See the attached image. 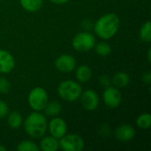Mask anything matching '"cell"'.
Returning a JSON list of instances; mask_svg holds the SVG:
<instances>
[{
	"label": "cell",
	"instance_id": "26",
	"mask_svg": "<svg viewBox=\"0 0 151 151\" xmlns=\"http://www.w3.org/2000/svg\"><path fill=\"white\" fill-rule=\"evenodd\" d=\"M142 81L144 83L150 85L151 83V73L150 72H147L142 75Z\"/></svg>",
	"mask_w": 151,
	"mask_h": 151
},
{
	"label": "cell",
	"instance_id": "29",
	"mask_svg": "<svg viewBox=\"0 0 151 151\" xmlns=\"http://www.w3.org/2000/svg\"><path fill=\"white\" fill-rule=\"evenodd\" d=\"M148 61L150 62L151 61V49L150 48L149 50H148Z\"/></svg>",
	"mask_w": 151,
	"mask_h": 151
},
{
	"label": "cell",
	"instance_id": "3",
	"mask_svg": "<svg viewBox=\"0 0 151 151\" xmlns=\"http://www.w3.org/2000/svg\"><path fill=\"white\" fill-rule=\"evenodd\" d=\"M82 93V88L80 82L66 80L59 83L58 94L59 97L66 102H74L78 100Z\"/></svg>",
	"mask_w": 151,
	"mask_h": 151
},
{
	"label": "cell",
	"instance_id": "13",
	"mask_svg": "<svg viewBox=\"0 0 151 151\" xmlns=\"http://www.w3.org/2000/svg\"><path fill=\"white\" fill-rule=\"evenodd\" d=\"M39 149L42 151H57L59 149V141L52 135L42 136Z\"/></svg>",
	"mask_w": 151,
	"mask_h": 151
},
{
	"label": "cell",
	"instance_id": "2",
	"mask_svg": "<svg viewBox=\"0 0 151 151\" xmlns=\"http://www.w3.org/2000/svg\"><path fill=\"white\" fill-rule=\"evenodd\" d=\"M24 130L26 134L33 139H40L43 135L48 128L47 119L41 111H35L30 113L25 119Z\"/></svg>",
	"mask_w": 151,
	"mask_h": 151
},
{
	"label": "cell",
	"instance_id": "5",
	"mask_svg": "<svg viewBox=\"0 0 151 151\" xmlns=\"http://www.w3.org/2000/svg\"><path fill=\"white\" fill-rule=\"evenodd\" d=\"M73 48L79 52H87L91 50L96 45L95 36L88 32L83 31L78 33L72 41Z\"/></svg>",
	"mask_w": 151,
	"mask_h": 151
},
{
	"label": "cell",
	"instance_id": "30",
	"mask_svg": "<svg viewBox=\"0 0 151 151\" xmlns=\"http://www.w3.org/2000/svg\"><path fill=\"white\" fill-rule=\"evenodd\" d=\"M0 151H6V148L0 144Z\"/></svg>",
	"mask_w": 151,
	"mask_h": 151
},
{
	"label": "cell",
	"instance_id": "4",
	"mask_svg": "<svg viewBox=\"0 0 151 151\" xmlns=\"http://www.w3.org/2000/svg\"><path fill=\"white\" fill-rule=\"evenodd\" d=\"M49 101L47 91L42 87H35L28 94L27 102L30 108L35 111H42Z\"/></svg>",
	"mask_w": 151,
	"mask_h": 151
},
{
	"label": "cell",
	"instance_id": "8",
	"mask_svg": "<svg viewBox=\"0 0 151 151\" xmlns=\"http://www.w3.org/2000/svg\"><path fill=\"white\" fill-rule=\"evenodd\" d=\"M80 98L82 107L88 111H96L99 105V96L97 93L92 89L82 91Z\"/></svg>",
	"mask_w": 151,
	"mask_h": 151
},
{
	"label": "cell",
	"instance_id": "9",
	"mask_svg": "<svg viewBox=\"0 0 151 151\" xmlns=\"http://www.w3.org/2000/svg\"><path fill=\"white\" fill-rule=\"evenodd\" d=\"M47 130H49L50 135L59 140L67 133V124L63 119L53 117L48 123Z\"/></svg>",
	"mask_w": 151,
	"mask_h": 151
},
{
	"label": "cell",
	"instance_id": "1",
	"mask_svg": "<svg viewBox=\"0 0 151 151\" xmlns=\"http://www.w3.org/2000/svg\"><path fill=\"white\" fill-rule=\"evenodd\" d=\"M119 23V18L117 14L112 12L106 13L101 16L94 24L95 33L99 38L109 40L117 34Z\"/></svg>",
	"mask_w": 151,
	"mask_h": 151
},
{
	"label": "cell",
	"instance_id": "18",
	"mask_svg": "<svg viewBox=\"0 0 151 151\" xmlns=\"http://www.w3.org/2000/svg\"><path fill=\"white\" fill-rule=\"evenodd\" d=\"M7 117V125L12 129L19 128L23 123L22 115L19 111H12L8 113Z\"/></svg>",
	"mask_w": 151,
	"mask_h": 151
},
{
	"label": "cell",
	"instance_id": "7",
	"mask_svg": "<svg viewBox=\"0 0 151 151\" xmlns=\"http://www.w3.org/2000/svg\"><path fill=\"white\" fill-rule=\"evenodd\" d=\"M103 100L104 104L109 108H117L122 102L121 92L118 88L114 86H109L105 88L103 93Z\"/></svg>",
	"mask_w": 151,
	"mask_h": 151
},
{
	"label": "cell",
	"instance_id": "28",
	"mask_svg": "<svg viewBox=\"0 0 151 151\" xmlns=\"http://www.w3.org/2000/svg\"><path fill=\"white\" fill-rule=\"evenodd\" d=\"M50 2H52L55 4H65L67 2H69L70 0H50Z\"/></svg>",
	"mask_w": 151,
	"mask_h": 151
},
{
	"label": "cell",
	"instance_id": "25",
	"mask_svg": "<svg viewBox=\"0 0 151 151\" xmlns=\"http://www.w3.org/2000/svg\"><path fill=\"white\" fill-rule=\"evenodd\" d=\"M99 83L101 86L107 88L111 84V79L108 75H101L99 78Z\"/></svg>",
	"mask_w": 151,
	"mask_h": 151
},
{
	"label": "cell",
	"instance_id": "22",
	"mask_svg": "<svg viewBox=\"0 0 151 151\" xmlns=\"http://www.w3.org/2000/svg\"><path fill=\"white\" fill-rule=\"evenodd\" d=\"M38 150L39 147L37 144L29 140L22 141L17 146V150L19 151H38Z\"/></svg>",
	"mask_w": 151,
	"mask_h": 151
},
{
	"label": "cell",
	"instance_id": "24",
	"mask_svg": "<svg viewBox=\"0 0 151 151\" xmlns=\"http://www.w3.org/2000/svg\"><path fill=\"white\" fill-rule=\"evenodd\" d=\"M9 113V107L7 105V104L3 101L0 100V119H4L5 118Z\"/></svg>",
	"mask_w": 151,
	"mask_h": 151
},
{
	"label": "cell",
	"instance_id": "6",
	"mask_svg": "<svg viewBox=\"0 0 151 151\" xmlns=\"http://www.w3.org/2000/svg\"><path fill=\"white\" fill-rule=\"evenodd\" d=\"M58 141L59 148L64 151H81L85 147L83 138L75 134H65Z\"/></svg>",
	"mask_w": 151,
	"mask_h": 151
},
{
	"label": "cell",
	"instance_id": "16",
	"mask_svg": "<svg viewBox=\"0 0 151 151\" xmlns=\"http://www.w3.org/2000/svg\"><path fill=\"white\" fill-rule=\"evenodd\" d=\"M43 111L44 115L47 117H57L62 111V105L58 101H48Z\"/></svg>",
	"mask_w": 151,
	"mask_h": 151
},
{
	"label": "cell",
	"instance_id": "14",
	"mask_svg": "<svg viewBox=\"0 0 151 151\" xmlns=\"http://www.w3.org/2000/svg\"><path fill=\"white\" fill-rule=\"evenodd\" d=\"M75 77L78 82L80 83H86L88 82L92 77V71L89 66L87 65H81L77 67L75 71Z\"/></svg>",
	"mask_w": 151,
	"mask_h": 151
},
{
	"label": "cell",
	"instance_id": "17",
	"mask_svg": "<svg viewBox=\"0 0 151 151\" xmlns=\"http://www.w3.org/2000/svg\"><path fill=\"white\" fill-rule=\"evenodd\" d=\"M42 0H19L21 7L28 12H36L42 7Z\"/></svg>",
	"mask_w": 151,
	"mask_h": 151
},
{
	"label": "cell",
	"instance_id": "10",
	"mask_svg": "<svg viewBox=\"0 0 151 151\" xmlns=\"http://www.w3.org/2000/svg\"><path fill=\"white\" fill-rule=\"evenodd\" d=\"M55 67L61 73H70L76 68V60L72 55L63 54L56 58Z\"/></svg>",
	"mask_w": 151,
	"mask_h": 151
},
{
	"label": "cell",
	"instance_id": "15",
	"mask_svg": "<svg viewBox=\"0 0 151 151\" xmlns=\"http://www.w3.org/2000/svg\"><path fill=\"white\" fill-rule=\"evenodd\" d=\"M130 82V76L126 72H118L111 79V83L114 87L120 88L127 87Z\"/></svg>",
	"mask_w": 151,
	"mask_h": 151
},
{
	"label": "cell",
	"instance_id": "19",
	"mask_svg": "<svg viewBox=\"0 0 151 151\" xmlns=\"http://www.w3.org/2000/svg\"><path fill=\"white\" fill-rule=\"evenodd\" d=\"M136 125L141 129H149L151 127V115L150 113H142L136 119Z\"/></svg>",
	"mask_w": 151,
	"mask_h": 151
},
{
	"label": "cell",
	"instance_id": "27",
	"mask_svg": "<svg viewBox=\"0 0 151 151\" xmlns=\"http://www.w3.org/2000/svg\"><path fill=\"white\" fill-rule=\"evenodd\" d=\"M81 26H82V27H83L85 30H89L90 27H91V26H92V22H91L89 19H85V20H83V22L81 23Z\"/></svg>",
	"mask_w": 151,
	"mask_h": 151
},
{
	"label": "cell",
	"instance_id": "21",
	"mask_svg": "<svg viewBox=\"0 0 151 151\" xmlns=\"http://www.w3.org/2000/svg\"><path fill=\"white\" fill-rule=\"evenodd\" d=\"M95 50L97 55L101 57H107L111 52V47L106 42H100L95 45Z\"/></svg>",
	"mask_w": 151,
	"mask_h": 151
},
{
	"label": "cell",
	"instance_id": "12",
	"mask_svg": "<svg viewBox=\"0 0 151 151\" xmlns=\"http://www.w3.org/2000/svg\"><path fill=\"white\" fill-rule=\"evenodd\" d=\"M15 66L13 56L5 50H0V73H9Z\"/></svg>",
	"mask_w": 151,
	"mask_h": 151
},
{
	"label": "cell",
	"instance_id": "11",
	"mask_svg": "<svg viewBox=\"0 0 151 151\" xmlns=\"http://www.w3.org/2000/svg\"><path fill=\"white\" fill-rule=\"evenodd\" d=\"M135 134V129L127 124L120 125L115 130V138L119 142H130L134 138Z\"/></svg>",
	"mask_w": 151,
	"mask_h": 151
},
{
	"label": "cell",
	"instance_id": "20",
	"mask_svg": "<svg viewBox=\"0 0 151 151\" xmlns=\"http://www.w3.org/2000/svg\"><path fill=\"white\" fill-rule=\"evenodd\" d=\"M140 38L144 42H150L151 41V22L147 20L140 29Z\"/></svg>",
	"mask_w": 151,
	"mask_h": 151
},
{
	"label": "cell",
	"instance_id": "23",
	"mask_svg": "<svg viewBox=\"0 0 151 151\" xmlns=\"http://www.w3.org/2000/svg\"><path fill=\"white\" fill-rule=\"evenodd\" d=\"M11 90V83L4 77H0V93L7 94Z\"/></svg>",
	"mask_w": 151,
	"mask_h": 151
}]
</instances>
